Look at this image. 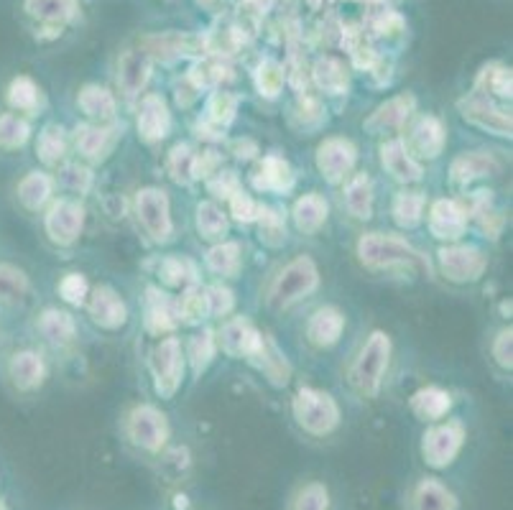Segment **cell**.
Returning a JSON list of instances; mask_svg holds the SVG:
<instances>
[{"label":"cell","mask_w":513,"mask_h":510,"mask_svg":"<svg viewBox=\"0 0 513 510\" xmlns=\"http://www.w3.org/2000/svg\"><path fill=\"white\" fill-rule=\"evenodd\" d=\"M391 363H394V340L386 329L373 327L350 352L348 363L342 368V380L355 398L376 401L386 388Z\"/></svg>","instance_id":"cell-1"},{"label":"cell","mask_w":513,"mask_h":510,"mask_svg":"<svg viewBox=\"0 0 513 510\" xmlns=\"http://www.w3.org/2000/svg\"><path fill=\"white\" fill-rule=\"evenodd\" d=\"M322 289L320 263L309 253L291 255L289 261L281 263L276 271H271L268 281L263 284L261 301L268 312L284 314L291 312L302 301L312 299Z\"/></svg>","instance_id":"cell-2"},{"label":"cell","mask_w":513,"mask_h":510,"mask_svg":"<svg viewBox=\"0 0 513 510\" xmlns=\"http://www.w3.org/2000/svg\"><path fill=\"white\" fill-rule=\"evenodd\" d=\"M355 261L368 273L427 271L429 263L417 245L399 233H363L355 240Z\"/></svg>","instance_id":"cell-3"},{"label":"cell","mask_w":513,"mask_h":510,"mask_svg":"<svg viewBox=\"0 0 513 510\" xmlns=\"http://www.w3.org/2000/svg\"><path fill=\"white\" fill-rule=\"evenodd\" d=\"M120 437L133 452L159 457L171 442V421L159 403L136 401L120 414Z\"/></svg>","instance_id":"cell-4"},{"label":"cell","mask_w":513,"mask_h":510,"mask_svg":"<svg viewBox=\"0 0 513 510\" xmlns=\"http://www.w3.org/2000/svg\"><path fill=\"white\" fill-rule=\"evenodd\" d=\"M291 421L304 437L330 439L342 426V406L335 393L317 386H299L289 401Z\"/></svg>","instance_id":"cell-5"},{"label":"cell","mask_w":513,"mask_h":510,"mask_svg":"<svg viewBox=\"0 0 513 510\" xmlns=\"http://www.w3.org/2000/svg\"><path fill=\"white\" fill-rule=\"evenodd\" d=\"M131 215L136 220L138 233L149 245L166 248V245L177 240V222H174L171 199L166 189L156 187V184L138 187L131 199Z\"/></svg>","instance_id":"cell-6"},{"label":"cell","mask_w":513,"mask_h":510,"mask_svg":"<svg viewBox=\"0 0 513 510\" xmlns=\"http://www.w3.org/2000/svg\"><path fill=\"white\" fill-rule=\"evenodd\" d=\"M146 370H149L151 386L156 398L171 401L182 391L187 380V357H184V342L179 335H166L154 340L149 357H146Z\"/></svg>","instance_id":"cell-7"},{"label":"cell","mask_w":513,"mask_h":510,"mask_svg":"<svg viewBox=\"0 0 513 510\" xmlns=\"http://www.w3.org/2000/svg\"><path fill=\"white\" fill-rule=\"evenodd\" d=\"M488 266H491L488 253L475 243H465V240L439 245L437 253H434V268H437L439 278L450 286H460V289L483 281Z\"/></svg>","instance_id":"cell-8"},{"label":"cell","mask_w":513,"mask_h":510,"mask_svg":"<svg viewBox=\"0 0 513 510\" xmlns=\"http://www.w3.org/2000/svg\"><path fill=\"white\" fill-rule=\"evenodd\" d=\"M87 227V207L82 199L57 194L52 204L41 212V230L46 243L57 250H72L80 245Z\"/></svg>","instance_id":"cell-9"},{"label":"cell","mask_w":513,"mask_h":510,"mask_svg":"<svg viewBox=\"0 0 513 510\" xmlns=\"http://www.w3.org/2000/svg\"><path fill=\"white\" fill-rule=\"evenodd\" d=\"M468 444V426L457 416H447L442 421L427 424L419 439V454L429 470H447L460 459Z\"/></svg>","instance_id":"cell-10"},{"label":"cell","mask_w":513,"mask_h":510,"mask_svg":"<svg viewBox=\"0 0 513 510\" xmlns=\"http://www.w3.org/2000/svg\"><path fill=\"white\" fill-rule=\"evenodd\" d=\"M49 360L36 347H21L13 350L3 363V380L16 396H36L49 383Z\"/></svg>","instance_id":"cell-11"},{"label":"cell","mask_w":513,"mask_h":510,"mask_svg":"<svg viewBox=\"0 0 513 510\" xmlns=\"http://www.w3.org/2000/svg\"><path fill=\"white\" fill-rule=\"evenodd\" d=\"M217 350L223 352L230 360H246L248 365H253L258 360V355L266 347L268 335H263L261 329L251 322L243 314H230L223 319V324L215 329Z\"/></svg>","instance_id":"cell-12"},{"label":"cell","mask_w":513,"mask_h":510,"mask_svg":"<svg viewBox=\"0 0 513 510\" xmlns=\"http://www.w3.org/2000/svg\"><path fill=\"white\" fill-rule=\"evenodd\" d=\"M401 141H404V146L409 148V153L419 164H432V161L442 159L450 138H447L445 120L439 118V115L417 113L401 131Z\"/></svg>","instance_id":"cell-13"},{"label":"cell","mask_w":513,"mask_h":510,"mask_svg":"<svg viewBox=\"0 0 513 510\" xmlns=\"http://www.w3.org/2000/svg\"><path fill=\"white\" fill-rule=\"evenodd\" d=\"M360 148L348 136H327L314 148V166L330 187H340L358 171Z\"/></svg>","instance_id":"cell-14"},{"label":"cell","mask_w":513,"mask_h":510,"mask_svg":"<svg viewBox=\"0 0 513 510\" xmlns=\"http://www.w3.org/2000/svg\"><path fill=\"white\" fill-rule=\"evenodd\" d=\"M123 138L118 123H80L69 133V146L77 161L87 166H97L113 156L115 146Z\"/></svg>","instance_id":"cell-15"},{"label":"cell","mask_w":513,"mask_h":510,"mask_svg":"<svg viewBox=\"0 0 513 510\" xmlns=\"http://www.w3.org/2000/svg\"><path fill=\"white\" fill-rule=\"evenodd\" d=\"M82 309H85L92 327L100 329V332H108V335L126 329L128 322H131V306L123 299V294L110 284L90 286V294H87Z\"/></svg>","instance_id":"cell-16"},{"label":"cell","mask_w":513,"mask_h":510,"mask_svg":"<svg viewBox=\"0 0 513 510\" xmlns=\"http://www.w3.org/2000/svg\"><path fill=\"white\" fill-rule=\"evenodd\" d=\"M422 225H427V233L432 235L439 245L465 240V235H468L470 230L468 204L460 202V199L455 197L432 199V202L427 204Z\"/></svg>","instance_id":"cell-17"},{"label":"cell","mask_w":513,"mask_h":510,"mask_svg":"<svg viewBox=\"0 0 513 510\" xmlns=\"http://www.w3.org/2000/svg\"><path fill=\"white\" fill-rule=\"evenodd\" d=\"M419 113V100L414 92H399L388 97L381 105L373 108V113L363 120V131L373 138H394L401 136L409 120Z\"/></svg>","instance_id":"cell-18"},{"label":"cell","mask_w":513,"mask_h":510,"mask_svg":"<svg viewBox=\"0 0 513 510\" xmlns=\"http://www.w3.org/2000/svg\"><path fill=\"white\" fill-rule=\"evenodd\" d=\"M457 113H460V118L465 120V123L478 128V131L488 133V136L511 138V110H508L506 105H498V102L478 95V92L470 90L468 95H462L460 100H457Z\"/></svg>","instance_id":"cell-19"},{"label":"cell","mask_w":513,"mask_h":510,"mask_svg":"<svg viewBox=\"0 0 513 510\" xmlns=\"http://www.w3.org/2000/svg\"><path fill=\"white\" fill-rule=\"evenodd\" d=\"M34 335L54 352H72L80 342V324L75 314L62 306H44L34 317Z\"/></svg>","instance_id":"cell-20"},{"label":"cell","mask_w":513,"mask_h":510,"mask_svg":"<svg viewBox=\"0 0 513 510\" xmlns=\"http://www.w3.org/2000/svg\"><path fill=\"white\" fill-rule=\"evenodd\" d=\"M503 171V161L496 151L488 148H473V151L457 153L450 161V184L455 189H473L475 184H483L488 179H496Z\"/></svg>","instance_id":"cell-21"},{"label":"cell","mask_w":513,"mask_h":510,"mask_svg":"<svg viewBox=\"0 0 513 510\" xmlns=\"http://www.w3.org/2000/svg\"><path fill=\"white\" fill-rule=\"evenodd\" d=\"M174 128L169 102L159 92H143L136 100V136L146 146H159Z\"/></svg>","instance_id":"cell-22"},{"label":"cell","mask_w":513,"mask_h":510,"mask_svg":"<svg viewBox=\"0 0 513 510\" xmlns=\"http://www.w3.org/2000/svg\"><path fill=\"white\" fill-rule=\"evenodd\" d=\"M151 72H154V62L141 46L120 51L118 59H115V90H118L115 95H118V100L123 97L126 102H136L149 87Z\"/></svg>","instance_id":"cell-23"},{"label":"cell","mask_w":513,"mask_h":510,"mask_svg":"<svg viewBox=\"0 0 513 510\" xmlns=\"http://www.w3.org/2000/svg\"><path fill=\"white\" fill-rule=\"evenodd\" d=\"M251 189L258 194H274V197H286L297 187V171L281 153H266L258 156L248 174Z\"/></svg>","instance_id":"cell-24"},{"label":"cell","mask_w":513,"mask_h":510,"mask_svg":"<svg viewBox=\"0 0 513 510\" xmlns=\"http://www.w3.org/2000/svg\"><path fill=\"white\" fill-rule=\"evenodd\" d=\"M348 329V314L337 304H320L304 322V342L314 352H327L340 345Z\"/></svg>","instance_id":"cell-25"},{"label":"cell","mask_w":513,"mask_h":510,"mask_svg":"<svg viewBox=\"0 0 513 510\" xmlns=\"http://www.w3.org/2000/svg\"><path fill=\"white\" fill-rule=\"evenodd\" d=\"M378 164H381L383 174H388V179L399 184V187H417L424 179V164H419L411 156L401 136L386 138L378 146Z\"/></svg>","instance_id":"cell-26"},{"label":"cell","mask_w":513,"mask_h":510,"mask_svg":"<svg viewBox=\"0 0 513 510\" xmlns=\"http://www.w3.org/2000/svg\"><path fill=\"white\" fill-rule=\"evenodd\" d=\"M143 329L154 340L177 335L179 322L177 312H174V296L161 286H149L146 296H143Z\"/></svg>","instance_id":"cell-27"},{"label":"cell","mask_w":513,"mask_h":510,"mask_svg":"<svg viewBox=\"0 0 513 510\" xmlns=\"http://www.w3.org/2000/svg\"><path fill=\"white\" fill-rule=\"evenodd\" d=\"M80 11V0H23L26 18H31L41 31H54V36L72 26L80 18Z\"/></svg>","instance_id":"cell-28"},{"label":"cell","mask_w":513,"mask_h":510,"mask_svg":"<svg viewBox=\"0 0 513 510\" xmlns=\"http://www.w3.org/2000/svg\"><path fill=\"white\" fill-rule=\"evenodd\" d=\"M54 197H57V179H54L52 171L31 169L18 179L16 202L23 212L41 215Z\"/></svg>","instance_id":"cell-29"},{"label":"cell","mask_w":513,"mask_h":510,"mask_svg":"<svg viewBox=\"0 0 513 510\" xmlns=\"http://www.w3.org/2000/svg\"><path fill=\"white\" fill-rule=\"evenodd\" d=\"M406 510H460V498L447 482L424 475L406 493Z\"/></svg>","instance_id":"cell-30"},{"label":"cell","mask_w":513,"mask_h":510,"mask_svg":"<svg viewBox=\"0 0 513 510\" xmlns=\"http://www.w3.org/2000/svg\"><path fill=\"white\" fill-rule=\"evenodd\" d=\"M342 212L350 222H368L376 212V187L373 179L365 171H355L340 184Z\"/></svg>","instance_id":"cell-31"},{"label":"cell","mask_w":513,"mask_h":510,"mask_svg":"<svg viewBox=\"0 0 513 510\" xmlns=\"http://www.w3.org/2000/svg\"><path fill=\"white\" fill-rule=\"evenodd\" d=\"M409 411L411 416L422 424H434V421H442L447 416H452V408H455V393L445 386H419L417 391L409 396Z\"/></svg>","instance_id":"cell-32"},{"label":"cell","mask_w":513,"mask_h":510,"mask_svg":"<svg viewBox=\"0 0 513 510\" xmlns=\"http://www.w3.org/2000/svg\"><path fill=\"white\" fill-rule=\"evenodd\" d=\"M289 217L297 233H302L304 238H314L325 230L330 220V202L322 192H307L294 199Z\"/></svg>","instance_id":"cell-33"},{"label":"cell","mask_w":513,"mask_h":510,"mask_svg":"<svg viewBox=\"0 0 513 510\" xmlns=\"http://www.w3.org/2000/svg\"><path fill=\"white\" fill-rule=\"evenodd\" d=\"M118 95L100 82H85L77 90V110L87 123H118Z\"/></svg>","instance_id":"cell-34"},{"label":"cell","mask_w":513,"mask_h":510,"mask_svg":"<svg viewBox=\"0 0 513 510\" xmlns=\"http://www.w3.org/2000/svg\"><path fill=\"white\" fill-rule=\"evenodd\" d=\"M141 49L151 57V62H174V59L189 57V54H202L205 41L197 36L179 34V31H166V34L146 36L141 41Z\"/></svg>","instance_id":"cell-35"},{"label":"cell","mask_w":513,"mask_h":510,"mask_svg":"<svg viewBox=\"0 0 513 510\" xmlns=\"http://www.w3.org/2000/svg\"><path fill=\"white\" fill-rule=\"evenodd\" d=\"M72 146H69V131L62 123H46L36 136V159L41 169L57 171L59 166L67 164Z\"/></svg>","instance_id":"cell-36"},{"label":"cell","mask_w":513,"mask_h":510,"mask_svg":"<svg viewBox=\"0 0 513 510\" xmlns=\"http://www.w3.org/2000/svg\"><path fill=\"white\" fill-rule=\"evenodd\" d=\"M243 243L240 240H220V243H212L205 253V268L217 278V281H228V278H238L246 266V258H243Z\"/></svg>","instance_id":"cell-37"},{"label":"cell","mask_w":513,"mask_h":510,"mask_svg":"<svg viewBox=\"0 0 513 510\" xmlns=\"http://www.w3.org/2000/svg\"><path fill=\"white\" fill-rule=\"evenodd\" d=\"M6 102L13 113L31 120L36 118V115H41V110L46 108V95L34 77H29V74H18V77H13V80L8 82Z\"/></svg>","instance_id":"cell-38"},{"label":"cell","mask_w":513,"mask_h":510,"mask_svg":"<svg viewBox=\"0 0 513 510\" xmlns=\"http://www.w3.org/2000/svg\"><path fill=\"white\" fill-rule=\"evenodd\" d=\"M156 281L166 291H182L192 284H200V268L187 255H164L156 261Z\"/></svg>","instance_id":"cell-39"},{"label":"cell","mask_w":513,"mask_h":510,"mask_svg":"<svg viewBox=\"0 0 513 510\" xmlns=\"http://www.w3.org/2000/svg\"><path fill=\"white\" fill-rule=\"evenodd\" d=\"M429 197L417 187H401L391 199V220L399 230H417L424 222Z\"/></svg>","instance_id":"cell-40"},{"label":"cell","mask_w":513,"mask_h":510,"mask_svg":"<svg viewBox=\"0 0 513 510\" xmlns=\"http://www.w3.org/2000/svg\"><path fill=\"white\" fill-rule=\"evenodd\" d=\"M194 227H197V235L205 243H220V240L230 238V217L223 204L215 202V199H202L194 210Z\"/></svg>","instance_id":"cell-41"},{"label":"cell","mask_w":513,"mask_h":510,"mask_svg":"<svg viewBox=\"0 0 513 510\" xmlns=\"http://www.w3.org/2000/svg\"><path fill=\"white\" fill-rule=\"evenodd\" d=\"M511 90H513L511 67H506L503 62L483 64L478 77H475L473 82V92L498 102V105H508V102H511Z\"/></svg>","instance_id":"cell-42"},{"label":"cell","mask_w":513,"mask_h":510,"mask_svg":"<svg viewBox=\"0 0 513 510\" xmlns=\"http://www.w3.org/2000/svg\"><path fill=\"white\" fill-rule=\"evenodd\" d=\"M184 342V357H187V370L192 373V378H202V375L210 370V365L215 363V357L220 355L215 340V329L210 327H197L189 340Z\"/></svg>","instance_id":"cell-43"},{"label":"cell","mask_w":513,"mask_h":510,"mask_svg":"<svg viewBox=\"0 0 513 510\" xmlns=\"http://www.w3.org/2000/svg\"><path fill=\"white\" fill-rule=\"evenodd\" d=\"M174 312H177L179 327H205L210 322V306L202 284H192L174 296Z\"/></svg>","instance_id":"cell-44"},{"label":"cell","mask_w":513,"mask_h":510,"mask_svg":"<svg viewBox=\"0 0 513 510\" xmlns=\"http://www.w3.org/2000/svg\"><path fill=\"white\" fill-rule=\"evenodd\" d=\"M312 80L317 90L327 97H348L350 72L345 62L337 57H322L312 67Z\"/></svg>","instance_id":"cell-45"},{"label":"cell","mask_w":513,"mask_h":510,"mask_svg":"<svg viewBox=\"0 0 513 510\" xmlns=\"http://www.w3.org/2000/svg\"><path fill=\"white\" fill-rule=\"evenodd\" d=\"M54 179H57V189L64 192L67 197L82 199L95 184V174H92V166L82 164V161H67V164L59 166L57 171H52Z\"/></svg>","instance_id":"cell-46"},{"label":"cell","mask_w":513,"mask_h":510,"mask_svg":"<svg viewBox=\"0 0 513 510\" xmlns=\"http://www.w3.org/2000/svg\"><path fill=\"white\" fill-rule=\"evenodd\" d=\"M31 296V276L16 263H0V304L18 306Z\"/></svg>","instance_id":"cell-47"},{"label":"cell","mask_w":513,"mask_h":510,"mask_svg":"<svg viewBox=\"0 0 513 510\" xmlns=\"http://www.w3.org/2000/svg\"><path fill=\"white\" fill-rule=\"evenodd\" d=\"M253 368H256L274 388H284L291 380V373H294V370H291V363L286 360V355L279 350V345H276L274 340H266V347H263V352L258 355L256 363H253Z\"/></svg>","instance_id":"cell-48"},{"label":"cell","mask_w":513,"mask_h":510,"mask_svg":"<svg viewBox=\"0 0 513 510\" xmlns=\"http://www.w3.org/2000/svg\"><path fill=\"white\" fill-rule=\"evenodd\" d=\"M289 510H332V493L327 488V482H299L289 498Z\"/></svg>","instance_id":"cell-49"},{"label":"cell","mask_w":513,"mask_h":510,"mask_svg":"<svg viewBox=\"0 0 513 510\" xmlns=\"http://www.w3.org/2000/svg\"><path fill=\"white\" fill-rule=\"evenodd\" d=\"M31 120L23 118V115L6 110L0 113V151H21L26 143L31 141Z\"/></svg>","instance_id":"cell-50"},{"label":"cell","mask_w":513,"mask_h":510,"mask_svg":"<svg viewBox=\"0 0 513 510\" xmlns=\"http://www.w3.org/2000/svg\"><path fill=\"white\" fill-rule=\"evenodd\" d=\"M238 97L225 90H215L207 97L205 105V123L215 125L217 131H228L238 115Z\"/></svg>","instance_id":"cell-51"},{"label":"cell","mask_w":513,"mask_h":510,"mask_svg":"<svg viewBox=\"0 0 513 510\" xmlns=\"http://www.w3.org/2000/svg\"><path fill=\"white\" fill-rule=\"evenodd\" d=\"M488 360L501 375H511L513 370V327L501 324L491 332L488 340Z\"/></svg>","instance_id":"cell-52"},{"label":"cell","mask_w":513,"mask_h":510,"mask_svg":"<svg viewBox=\"0 0 513 510\" xmlns=\"http://www.w3.org/2000/svg\"><path fill=\"white\" fill-rule=\"evenodd\" d=\"M256 227H258V240H261L266 248H281V245L286 243V217L284 212L279 210V207H266L263 204L261 215H258L256 220Z\"/></svg>","instance_id":"cell-53"},{"label":"cell","mask_w":513,"mask_h":510,"mask_svg":"<svg viewBox=\"0 0 513 510\" xmlns=\"http://www.w3.org/2000/svg\"><path fill=\"white\" fill-rule=\"evenodd\" d=\"M253 85H256L258 95H261L263 100H279L286 85L284 67H281L279 62H274V59H266V62L258 64L256 72H253Z\"/></svg>","instance_id":"cell-54"},{"label":"cell","mask_w":513,"mask_h":510,"mask_svg":"<svg viewBox=\"0 0 513 510\" xmlns=\"http://www.w3.org/2000/svg\"><path fill=\"white\" fill-rule=\"evenodd\" d=\"M194 148L189 146V143H177V146H171V151L166 153V174H169L171 182L182 184V187H187V184L194 182Z\"/></svg>","instance_id":"cell-55"},{"label":"cell","mask_w":513,"mask_h":510,"mask_svg":"<svg viewBox=\"0 0 513 510\" xmlns=\"http://www.w3.org/2000/svg\"><path fill=\"white\" fill-rule=\"evenodd\" d=\"M263 210V202H258L251 192L240 187L233 197L228 199V217L230 220L240 222V225H256L258 215Z\"/></svg>","instance_id":"cell-56"},{"label":"cell","mask_w":513,"mask_h":510,"mask_svg":"<svg viewBox=\"0 0 513 510\" xmlns=\"http://www.w3.org/2000/svg\"><path fill=\"white\" fill-rule=\"evenodd\" d=\"M57 294L67 306H82L90 294V281L82 271H67L57 281Z\"/></svg>","instance_id":"cell-57"},{"label":"cell","mask_w":513,"mask_h":510,"mask_svg":"<svg viewBox=\"0 0 513 510\" xmlns=\"http://www.w3.org/2000/svg\"><path fill=\"white\" fill-rule=\"evenodd\" d=\"M205 294L207 306H210V319H220L223 322L225 317H230L235 312V291L228 284L217 281V284L205 286Z\"/></svg>","instance_id":"cell-58"},{"label":"cell","mask_w":513,"mask_h":510,"mask_svg":"<svg viewBox=\"0 0 513 510\" xmlns=\"http://www.w3.org/2000/svg\"><path fill=\"white\" fill-rule=\"evenodd\" d=\"M205 184H207V192L212 194V199H215V202H220V199H223V202H228V199L233 197L240 187H243L238 179V174L230 169H217L210 179H205Z\"/></svg>","instance_id":"cell-59"},{"label":"cell","mask_w":513,"mask_h":510,"mask_svg":"<svg viewBox=\"0 0 513 510\" xmlns=\"http://www.w3.org/2000/svg\"><path fill=\"white\" fill-rule=\"evenodd\" d=\"M325 110H322V105L317 100H312V97H302V100L297 102V108H294V113H291V120L302 118V125H299V131H314V128H320L322 120H325Z\"/></svg>","instance_id":"cell-60"},{"label":"cell","mask_w":513,"mask_h":510,"mask_svg":"<svg viewBox=\"0 0 513 510\" xmlns=\"http://www.w3.org/2000/svg\"><path fill=\"white\" fill-rule=\"evenodd\" d=\"M404 31H406V21L404 16L396 11H383L381 16L373 21V34H376L378 39H386V41L401 39Z\"/></svg>","instance_id":"cell-61"},{"label":"cell","mask_w":513,"mask_h":510,"mask_svg":"<svg viewBox=\"0 0 513 510\" xmlns=\"http://www.w3.org/2000/svg\"><path fill=\"white\" fill-rule=\"evenodd\" d=\"M194 3L207 13H220L225 6V0H194Z\"/></svg>","instance_id":"cell-62"},{"label":"cell","mask_w":513,"mask_h":510,"mask_svg":"<svg viewBox=\"0 0 513 510\" xmlns=\"http://www.w3.org/2000/svg\"><path fill=\"white\" fill-rule=\"evenodd\" d=\"M0 510H6V508H3V505H0Z\"/></svg>","instance_id":"cell-63"}]
</instances>
